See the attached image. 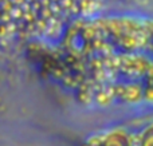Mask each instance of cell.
<instances>
[{
	"instance_id": "cell-8",
	"label": "cell",
	"mask_w": 153,
	"mask_h": 146,
	"mask_svg": "<svg viewBox=\"0 0 153 146\" xmlns=\"http://www.w3.org/2000/svg\"><path fill=\"white\" fill-rule=\"evenodd\" d=\"M0 16H1V10H0Z\"/></svg>"
},
{
	"instance_id": "cell-3",
	"label": "cell",
	"mask_w": 153,
	"mask_h": 146,
	"mask_svg": "<svg viewBox=\"0 0 153 146\" xmlns=\"http://www.w3.org/2000/svg\"><path fill=\"white\" fill-rule=\"evenodd\" d=\"M79 12L83 13L85 16H90L95 13L101 8V1L100 0H79Z\"/></svg>"
},
{
	"instance_id": "cell-4",
	"label": "cell",
	"mask_w": 153,
	"mask_h": 146,
	"mask_svg": "<svg viewBox=\"0 0 153 146\" xmlns=\"http://www.w3.org/2000/svg\"><path fill=\"white\" fill-rule=\"evenodd\" d=\"M138 146H152V128L151 125L146 126L144 133H141V139Z\"/></svg>"
},
{
	"instance_id": "cell-1",
	"label": "cell",
	"mask_w": 153,
	"mask_h": 146,
	"mask_svg": "<svg viewBox=\"0 0 153 146\" xmlns=\"http://www.w3.org/2000/svg\"><path fill=\"white\" fill-rule=\"evenodd\" d=\"M101 146H130V144L124 131H113L102 139Z\"/></svg>"
},
{
	"instance_id": "cell-2",
	"label": "cell",
	"mask_w": 153,
	"mask_h": 146,
	"mask_svg": "<svg viewBox=\"0 0 153 146\" xmlns=\"http://www.w3.org/2000/svg\"><path fill=\"white\" fill-rule=\"evenodd\" d=\"M143 90L138 83H129L124 86V94L122 98L126 102H138L143 99Z\"/></svg>"
},
{
	"instance_id": "cell-5",
	"label": "cell",
	"mask_w": 153,
	"mask_h": 146,
	"mask_svg": "<svg viewBox=\"0 0 153 146\" xmlns=\"http://www.w3.org/2000/svg\"><path fill=\"white\" fill-rule=\"evenodd\" d=\"M23 8L20 7V5H13L12 8H11L10 13H11V18H12V20L15 21H19L22 20V18H23Z\"/></svg>"
},
{
	"instance_id": "cell-7",
	"label": "cell",
	"mask_w": 153,
	"mask_h": 146,
	"mask_svg": "<svg viewBox=\"0 0 153 146\" xmlns=\"http://www.w3.org/2000/svg\"><path fill=\"white\" fill-rule=\"evenodd\" d=\"M38 12L40 13V18L45 19V20H48V19H51L54 16L53 12H51V10H50V7H42Z\"/></svg>"
},
{
	"instance_id": "cell-6",
	"label": "cell",
	"mask_w": 153,
	"mask_h": 146,
	"mask_svg": "<svg viewBox=\"0 0 153 146\" xmlns=\"http://www.w3.org/2000/svg\"><path fill=\"white\" fill-rule=\"evenodd\" d=\"M97 101H98V103H101V105H108L109 102L111 101V95L108 93V91H100V94L97 95Z\"/></svg>"
},
{
	"instance_id": "cell-9",
	"label": "cell",
	"mask_w": 153,
	"mask_h": 146,
	"mask_svg": "<svg viewBox=\"0 0 153 146\" xmlns=\"http://www.w3.org/2000/svg\"><path fill=\"white\" fill-rule=\"evenodd\" d=\"M0 1H1V0H0Z\"/></svg>"
}]
</instances>
